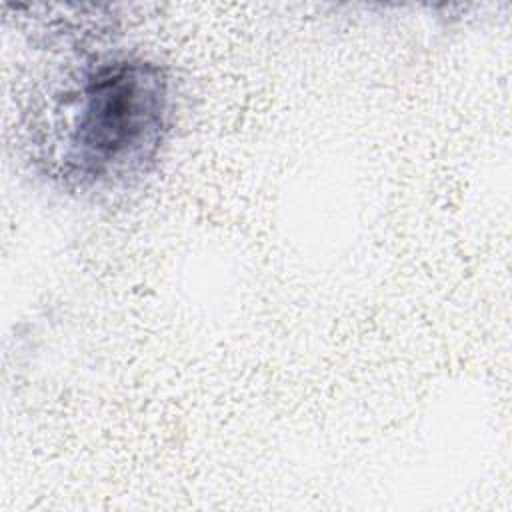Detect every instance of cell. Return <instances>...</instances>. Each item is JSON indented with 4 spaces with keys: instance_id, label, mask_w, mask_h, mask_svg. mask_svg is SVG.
<instances>
[{
    "instance_id": "6da1fadb",
    "label": "cell",
    "mask_w": 512,
    "mask_h": 512,
    "mask_svg": "<svg viewBox=\"0 0 512 512\" xmlns=\"http://www.w3.org/2000/svg\"><path fill=\"white\" fill-rule=\"evenodd\" d=\"M32 158L60 188L102 194L142 180L174 122L168 72L138 54H102L68 70L40 98Z\"/></svg>"
}]
</instances>
